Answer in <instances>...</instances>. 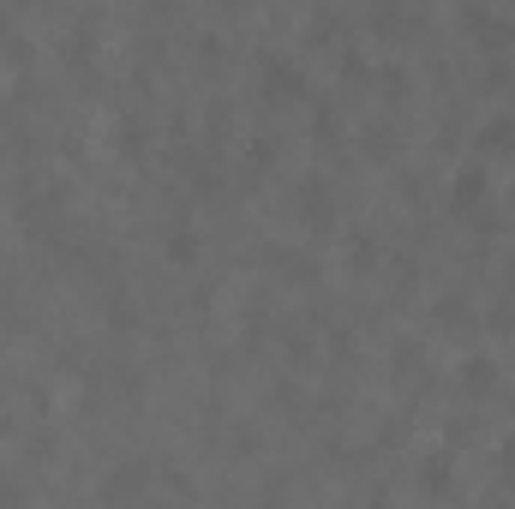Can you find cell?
Masks as SVG:
<instances>
[{
	"label": "cell",
	"mask_w": 515,
	"mask_h": 509,
	"mask_svg": "<svg viewBox=\"0 0 515 509\" xmlns=\"http://www.w3.org/2000/svg\"><path fill=\"white\" fill-rule=\"evenodd\" d=\"M372 264H378V240L360 228V234L348 240V270H372Z\"/></svg>",
	"instance_id": "obj_10"
},
{
	"label": "cell",
	"mask_w": 515,
	"mask_h": 509,
	"mask_svg": "<svg viewBox=\"0 0 515 509\" xmlns=\"http://www.w3.org/2000/svg\"><path fill=\"white\" fill-rule=\"evenodd\" d=\"M366 156H390V126H372L366 132Z\"/></svg>",
	"instance_id": "obj_14"
},
{
	"label": "cell",
	"mask_w": 515,
	"mask_h": 509,
	"mask_svg": "<svg viewBox=\"0 0 515 509\" xmlns=\"http://www.w3.org/2000/svg\"><path fill=\"white\" fill-rule=\"evenodd\" d=\"M312 126H318L324 138H336V108H318V120H312Z\"/></svg>",
	"instance_id": "obj_16"
},
{
	"label": "cell",
	"mask_w": 515,
	"mask_h": 509,
	"mask_svg": "<svg viewBox=\"0 0 515 509\" xmlns=\"http://www.w3.org/2000/svg\"><path fill=\"white\" fill-rule=\"evenodd\" d=\"M0 509H18V492H12L6 480H0Z\"/></svg>",
	"instance_id": "obj_17"
},
{
	"label": "cell",
	"mask_w": 515,
	"mask_h": 509,
	"mask_svg": "<svg viewBox=\"0 0 515 509\" xmlns=\"http://www.w3.org/2000/svg\"><path fill=\"white\" fill-rule=\"evenodd\" d=\"M258 84H264V96L270 102H288V96H306V66L294 60V54H258Z\"/></svg>",
	"instance_id": "obj_2"
},
{
	"label": "cell",
	"mask_w": 515,
	"mask_h": 509,
	"mask_svg": "<svg viewBox=\"0 0 515 509\" xmlns=\"http://www.w3.org/2000/svg\"><path fill=\"white\" fill-rule=\"evenodd\" d=\"M480 204H486V168L468 162V168H456V180H450V210H456V216H474Z\"/></svg>",
	"instance_id": "obj_4"
},
{
	"label": "cell",
	"mask_w": 515,
	"mask_h": 509,
	"mask_svg": "<svg viewBox=\"0 0 515 509\" xmlns=\"http://www.w3.org/2000/svg\"><path fill=\"white\" fill-rule=\"evenodd\" d=\"M456 486V462H450V450H432L426 462H420V492L426 498H444Z\"/></svg>",
	"instance_id": "obj_7"
},
{
	"label": "cell",
	"mask_w": 515,
	"mask_h": 509,
	"mask_svg": "<svg viewBox=\"0 0 515 509\" xmlns=\"http://www.w3.org/2000/svg\"><path fill=\"white\" fill-rule=\"evenodd\" d=\"M294 192H300L294 198V216L306 222V234H330L336 228V192H330V180L324 174H306Z\"/></svg>",
	"instance_id": "obj_1"
},
{
	"label": "cell",
	"mask_w": 515,
	"mask_h": 509,
	"mask_svg": "<svg viewBox=\"0 0 515 509\" xmlns=\"http://www.w3.org/2000/svg\"><path fill=\"white\" fill-rule=\"evenodd\" d=\"M144 486H150V462H114L108 474H102V504H132V498H144Z\"/></svg>",
	"instance_id": "obj_3"
},
{
	"label": "cell",
	"mask_w": 515,
	"mask_h": 509,
	"mask_svg": "<svg viewBox=\"0 0 515 509\" xmlns=\"http://www.w3.org/2000/svg\"><path fill=\"white\" fill-rule=\"evenodd\" d=\"M498 474H504V480H515V432L498 444Z\"/></svg>",
	"instance_id": "obj_15"
},
{
	"label": "cell",
	"mask_w": 515,
	"mask_h": 509,
	"mask_svg": "<svg viewBox=\"0 0 515 509\" xmlns=\"http://www.w3.org/2000/svg\"><path fill=\"white\" fill-rule=\"evenodd\" d=\"M168 264H198V234H192V228L168 234Z\"/></svg>",
	"instance_id": "obj_11"
},
{
	"label": "cell",
	"mask_w": 515,
	"mask_h": 509,
	"mask_svg": "<svg viewBox=\"0 0 515 509\" xmlns=\"http://www.w3.org/2000/svg\"><path fill=\"white\" fill-rule=\"evenodd\" d=\"M246 162H252V168H270V162H276V144H270V138H252Z\"/></svg>",
	"instance_id": "obj_13"
},
{
	"label": "cell",
	"mask_w": 515,
	"mask_h": 509,
	"mask_svg": "<svg viewBox=\"0 0 515 509\" xmlns=\"http://www.w3.org/2000/svg\"><path fill=\"white\" fill-rule=\"evenodd\" d=\"M420 366H426V348L420 342H402L396 348V372H420Z\"/></svg>",
	"instance_id": "obj_12"
},
{
	"label": "cell",
	"mask_w": 515,
	"mask_h": 509,
	"mask_svg": "<svg viewBox=\"0 0 515 509\" xmlns=\"http://www.w3.org/2000/svg\"><path fill=\"white\" fill-rule=\"evenodd\" d=\"M480 156H515V114H492L480 132H474Z\"/></svg>",
	"instance_id": "obj_6"
},
{
	"label": "cell",
	"mask_w": 515,
	"mask_h": 509,
	"mask_svg": "<svg viewBox=\"0 0 515 509\" xmlns=\"http://www.w3.org/2000/svg\"><path fill=\"white\" fill-rule=\"evenodd\" d=\"M432 318H438L444 330H474V306H468V294H444V300L432 306Z\"/></svg>",
	"instance_id": "obj_8"
},
{
	"label": "cell",
	"mask_w": 515,
	"mask_h": 509,
	"mask_svg": "<svg viewBox=\"0 0 515 509\" xmlns=\"http://www.w3.org/2000/svg\"><path fill=\"white\" fill-rule=\"evenodd\" d=\"M462 24H468V30H480V36H486L492 48H498V42L510 36V24H504V18H492L486 6H462Z\"/></svg>",
	"instance_id": "obj_9"
},
{
	"label": "cell",
	"mask_w": 515,
	"mask_h": 509,
	"mask_svg": "<svg viewBox=\"0 0 515 509\" xmlns=\"http://www.w3.org/2000/svg\"><path fill=\"white\" fill-rule=\"evenodd\" d=\"M366 509H396V504H390V498H372V504H366Z\"/></svg>",
	"instance_id": "obj_18"
},
{
	"label": "cell",
	"mask_w": 515,
	"mask_h": 509,
	"mask_svg": "<svg viewBox=\"0 0 515 509\" xmlns=\"http://www.w3.org/2000/svg\"><path fill=\"white\" fill-rule=\"evenodd\" d=\"M486 509H504V504H486Z\"/></svg>",
	"instance_id": "obj_19"
},
{
	"label": "cell",
	"mask_w": 515,
	"mask_h": 509,
	"mask_svg": "<svg viewBox=\"0 0 515 509\" xmlns=\"http://www.w3.org/2000/svg\"><path fill=\"white\" fill-rule=\"evenodd\" d=\"M456 384H462L468 396H492V390H498V360H492V354H468V360L456 366Z\"/></svg>",
	"instance_id": "obj_5"
}]
</instances>
